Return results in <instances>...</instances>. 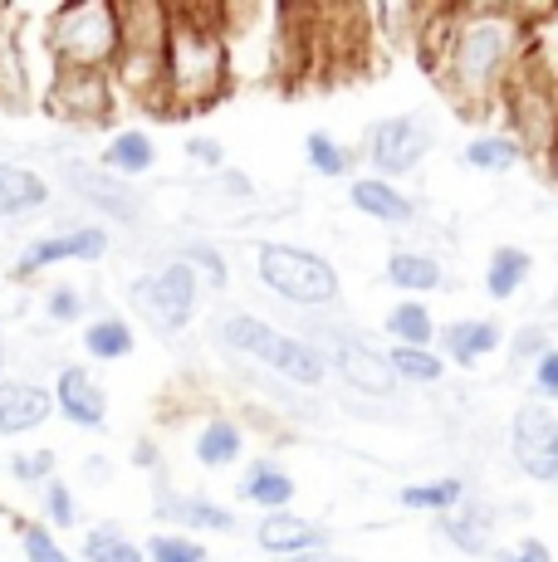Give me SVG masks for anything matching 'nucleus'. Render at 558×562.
Instances as JSON below:
<instances>
[{"label":"nucleus","instance_id":"1","mask_svg":"<svg viewBox=\"0 0 558 562\" xmlns=\"http://www.w3.org/2000/svg\"><path fill=\"white\" fill-rule=\"evenodd\" d=\"M529 15L514 5H450L426 10L412 54L446 99L476 117L500 108L510 79L529 59Z\"/></svg>","mask_w":558,"mask_h":562},{"label":"nucleus","instance_id":"2","mask_svg":"<svg viewBox=\"0 0 558 562\" xmlns=\"http://www.w3.org/2000/svg\"><path fill=\"white\" fill-rule=\"evenodd\" d=\"M231 49H225L221 5H171L167 69H163V117L207 113L231 93Z\"/></svg>","mask_w":558,"mask_h":562},{"label":"nucleus","instance_id":"3","mask_svg":"<svg viewBox=\"0 0 558 562\" xmlns=\"http://www.w3.org/2000/svg\"><path fill=\"white\" fill-rule=\"evenodd\" d=\"M211 333H216L221 352L255 362L260 372L279 376L284 386L319 392V386L328 382V358L319 352V342H309L304 333L275 328V323H265L260 313H221Z\"/></svg>","mask_w":558,"mask_h":562},{"label":"nucleus","instance_id":"4","mask_svg":"<svg viewBox=\"0 0 558 562\" xmlns=\"http://www.w3.org/2000/svg\"><path fill=\"white\" fill-rule=\"evenodd\" d=\"M123 15V49L113 59V89L118 99H133L137 108L163 113V69H167V35H171V5L137 0L118 5Z\"/></svg>","mask_w":558,"mask_h":562},{"label":"nucleus","instance_id":"5","mask_svg":"<svg viewBox=\"0 0 558 562\" xmlns=\"http://www.w3.org/2000/svg\"><path fill=\"white\" fill-rule=\"evenodd\" d=\"M45 49L55 69H113L123 49V15L113 0H74L45 15Z\"/></svg>","mask_w":558,"mask_h":562},{"label":"nucleus","instance_id":"6","mask_svg":"<svg viewBox=\"0 0 558 562\" xmlns=\"http://www.w3.org/2000/svg\"><path fill=\"white\" fill-rule=\"evenodd\" d=\"M255 279L294 308H334L343 299L338 269L319 250H304V245L260 240L255 245Z\"/></svg>","mask_w":558,"mask_h":562},{"label":"nucleus","instance_id":"7","mask_svg":"<svg viewBox=\"0 0 558 562\" xmlns=\"http://www.w3.org/2000/svg\"><path fill=\"white\" fill-rule=\"evenodd\" d=\"M500 113H504V133L524 147L529 161L558 157V83L544 74V64L534 59V54L510 79V89H504V99H500Z\"/></svg>","mask_w":558,"mask_h":562},{"label":"nucleus","instance_id":"8","mask_svg":"<svg viewBox=\"0 0 558 562\" xmlns=\"http://www.w3.org/2000/svg\"><path fill=\"white\" fill-rule=\"evenodd\" d=\"M201 289L207 284L197 279V269L181 265V259H167V265L147 269V274H137L133 284H127V304H133V313L153 333L177 338V333H187L191 323H197Z\"/></svg>","mask_w":558,"mask_h":562},{"label":"nucleus","instance_id":"9","mask_svg":"<svg viewBox=\"0 0 558 562\" xmlns=\"http://www.w3.org/2000/svg\"><path fill=\"white\" fill-rule=\"evenodd\" d=\"M304 338L319 342V352L328 358V372H338L348 392L372 396V402H392L402 392V382H397V372L388 362V348H378L368 333L343 328V323H319Z\"/></svg>","mask_w":558,"mask_h":562},{"label":"nucleus","instance_id":"10","mask_svg":"<svg viewBox=\"0 0 558 562\" xmlns=\"http://www.w3.org/2000/svg\"><path fill=\"white\" fill-rule=\"evenodd\" d=\"M45 113L69 127H103L118 113V89L109 69H55L45 79Z\"/></svg>","mask_w":558,"mask_h":562},{"label":"nucleus","instance_id":"11","mask_svg":"<svg viewBox=\"0 0 558 562\" xmlns=\"http://www.w3.org/2000/svg\"><path fill=\"white\" fill-rule=\"evenodd\" d=\"M436 147V127L426 123L422 113H397L382 117V123L368 127V143H362V157H368L372 177H412Z\"/></svg>","mask_w":558,"mask_h":562},{"label":"nucleus","instance_id":"12","mask_svg":"<svg viewBox=\"0 0 558 562\" xmlns=\"http://www.w3.org/2000/svg\"><path fill=\"white\" fill-rule=\"evenodd\" d=\"M113 250L109 225H64V231H45L20 250L10 279H35L55 265H99Z\"/></svg>","mask_w":558,"mask_h":562},{"label":"nucleus","instance_id":"13","mask_svg":"<svg viewBox=\"0 0 558 562\" xmlns=\"http://www.w3.org/2000/svg\"><path fill=\"white\" fill-rule=\"evenodd\" d=\"M510 460L524 480L558 484V416L549 402H524L510 416Z\"/></svg>","mask_w":558,"mask_h":562},{"label":"nucleus","instance_id":"14","mask_svg":"<svg viewBox=\"0 0 558 562\" xmlns=\"http://www.w3.org/2000/svg\"><path fill=\"white\" fill-rule=\"evenodd\" d=\"M64 181L83 205H93L99 215H109L113 225H137L143 221V196H137L127 181L109 177L103 167H89V161H64Z\"/></svg>","mask_w":558,"mask_h":562},{"label":"nucleus","instance_id":"15","mask_svg":"<svg viewBox=\"0 0 558 562\" xmlns=\"http://www.w3.org/2000/svg\"><path fill=\"white\" fill-rule=\"evenodd\" d=\"M55 411L69 426H79V430H103L109 426V392H103V382L89 372V367H74V362H64L59 372H55Z\"/></svg>","mask_w":558,"mask_h":562},{"label":"nucleus","instance_id":"16","mask_svg":"<svg viewBox=\"0 0 558 562\" xmlns=\"http://www.w3.org/2000/svg\"><path fill=\"white\" fill-rule=\"evenodd\" d=\"M255 548L275 562L289 558H309V553H328V528L314 524V518L284 509V514H260L255 524Z\"/></svg>","mask_w":558,"mask_h":562},{"label":"nucleus","instance_id":"17","mask_svg":"<svg viewBox=\"0 0 558 562\" xmlns=\"http://www.w3.org/2000/svg\"><path fill=\"white\" fill-rule=\"evenodd\" d=\"M55 416V392L30 376H0V436L15 440L40 430L45 420Z\"/></svg>","mask_w":558,"mask_h":562},{"label":"nucleus","instance_id":"18","mask_svg":"<svg viewBox=\"0 0 558 562\" xmlns=\"http://www.w3.org/2000/svg\"><path fill=\"white\" fill-rule=\"evenodd\" d=\"M157 514H163L167 524H177V533H191V538L235 533V528H241V514L225 509V504H216V499H207V494H171V490H163L157 494Z\"/></svg>","mask_w":558,"mask_h":562},{"label":"nucleus","instance_id":"19","mask_svg":"<svg viewBox=\"0 0 558 562\" xmlns=\"http://www.w3.org/2000/svg\"><path fill=\"white\" fill-rule=\"evenodd\" d=\"M504 342V328L495 318H450L442 333H436V352L450 362V367H480L490 352H500Z\"/></svg>","mask_w":558,"mask_h":562},{"label":"nucleus","instance_id":"20","mask_svg":"<svg viewBox=\"0 0 558 562\" xmlns=\"http://www.w3.org/2000/svg\"><path fill=\"white\" fill-rule=\"evenodd\" d=\"M348 205L358 215H368V221H378V225H412L416 221V201L406 196L397 181L372 177V171L348 181Z\"/></svg>","mask_w":558,"mask_h":562},{"label":"nucleus","instance_id":"21","mask_svg":"<svg viewBox=\"0 0 558 562\" xmlns=\"http://www.w3.org/2000/svg\"><path fill=\"white\" fill-rule=\"evenodd\" d=\"M49 201H55V187H49L45 171L20 167V161H0V225L25 221V215L45 211Z\"/></svg>","mask_w":558,"mask_h":562},{"label":"nucleus","instance_id":"22","mask_svg":"<svg viewBox=\"0 0 558 562\" xmlns=\"http://www.w3.org/2000/svg\"><path fill=\"white\" fill-rule=\"evenodd\" d=\"M436 528H442V538H446V543H456L460 553L486 558V553H495L500 514L490 509V504H480V499H466L460 509H450V514L436 518Z\"/></svg>","mask_w":558,"mask_h":562},{"label":"nucleus","instance_id":"23","mask_svg":"<svg viewBox=\"0 0 558 562\" xmlns=\"http://www.w3.org/2000/svg\"><path fill=\"white\" fill-rule=\"evenodd\" d=\"M235 494H241L245 504H255L260 514H284L289 504H294L299 484H294V474H289L279 460H255L250 470H241Z\"/></svg>","mask_w":558,"mask_h":562},{"label":"nucleus","instance_id":"24","mask_svg":"<svg viewBox=\"0 0 558 562\" xmlns=\"http://www.w3.org/2000/svg\"><path fill=\"white\" fill-rule=\"evenodd\" d=\"M99 167L109 171V177H118V181L147 177V171L157 167V143H153V133H143V127H118L109 143H103Z\"/></svg>","mask_w":558,"mask_h":562},{"label":"nucleus","instance_id":"25","mask_svg":"<svg viewBox=\"0 0 558 562\" xmlns=\"http://www.w3.org/2000/svg\"><path fill=\"white\" fill-rule=\"evenodd\" d=\"M30 99V54L20 49V15L0 5V103Z\"/></svg>","mask_w":558,"mask_h":562},{"label":"nucleus","instance_id":"26","mask_svg":"<svg viewBox=\"0 0 558 562\" xmlns=\"http://www.w3.org/2000/svg\"><path fill=\"white\" fill-rule=\"evenodd\" d=\"M191 456H197L201 470H231L245 456V426L231 416H211L191 440Z\"/></svg>","mask_w":558,"mask_h":562},{"label":"nucleus","instance_id":"27","mask_svg":"<svg viewBox=\"0 0 558 562\" xmlns=\"http://www.w3.org/2000/svg\"><path fill=\"white\" fill-rule=\"evenodd\" d=\"M382 279H388L397 294L422 299V294H436V289L446 284V269H442V259L426 255V250H392L388 255V274Z\"/></svg>","mask_w":558,"mask_h":562},{"label":"nucleus","instance_id":"28","mask_svg":"<svg viewBox=\"0 0 558 562\" xmlns=\"http://www.w3.org/2000/svg\"><path fill=\"white\" fill-rule=\"evenodd\" d=\"M79 342L93 362H123L137 352V333L123 313H99V318H89L79 333Z\"/></svg>","mask_w":558,"mask_h":562},{"label":"nucleus","instance_id":"29","mask_svg":"<svg viewBox=\"0 0 558 562\" xmlns=\"http://www.w3.org/2000/svg\"><path fill=\"white\" fill-rule=\"evenodd\" d=\"M529 274H534L529 250H520V245H495L490 259H486V294L495 299V304H510V299L524 294Z\"/></svg>","mask_w":558,"mask_h":562},{"label":"nucleus","instance_id":"30","mask_svg":"<svg viewBox=\"0 0 558 562\" xmlns=\"http://www.w3.org/2000/svg\"><path fill=\"white\" fill-rule=\"evenodd\" d=\"M460 161H466L470 171H480V177H504V171H514L524 157V147L514 143L504 127H495V133H476L466 147H460Z\"/></svg>","mask_w":558,"mask_h":562},{"label":"nucleus","instance_id":"31","mask_svg":"<svg viewBox=\"0 0 558 562\" xmlns=\"http://www.w3.org/2000/svg\"><path fill=\"white\" fill-rule=\"evenodd\" d=\"M397 504L412 514H450L466 504V480L460 474H442V480H416V484H402L397 490Z\"/></svg>","mask_w":558,"mask_h":562},{"label":"nucleus","instance_id":"32","mask_svg":"<svg viewBox=\"0 0 558 562\" xmlns=\"http://www.w3.org/2000/svg\"><path fill=\"white\" fill-rule=\"evenodd\" d=\"M382 328H388L392 348H436V318L432 308L422 304V299H402V304L388 308V318H382Z\"/></svg>","mask_w":558,"mask_h":562},{"label":"nucleus","instance_id":"33","mask_svg":"<svg viewBox=\"0 0 558 562\" xmlns=\"http://www.w3.org/2000/svg\"><path fill=\"white\" fill-rule=\"evenodd\" d=\"M79 562H147V553L118 524H93L79 538Z\"/></svg>","mask_w":558,"mask_h":562},{"label":"nucleus","instance_id":"34","mask_svg":"<svg viewBox=\"0 0 558 562\" xmlns=\"http://www.w3.org/2000/svg\"><path fill=\"white\" fill-rule=\"evenodd\" d=\"M304 161H309V171L314 177H324V181H338V177H348L353 171V147L348 143H338L334 133H324V127H314V133L304 137Z\"/></svg>","mask_w":558,"mask_h":562},{"label":"nucleus","instance_id":"35","mask_svg":"<svg viewBox=\"0 0 558 562\" xmlns=\"http://www.w3.org/2000/svg\"><path fill=\"white\" fill-rule=\"evenodd\" d=\"M388 362L402 386H436L446 376V358L436 348H388Z\"/></svg>","mask_w":558,"mask_h":562},{"label":"nucleus","instance_id":"36","mask_svg":"<svg viewBox=\"0 0 558 562\" xmlns=\"http://www.w3.org/2000/svg\"><path fill=\"white\" fill-rule=\"evenodd\" d=\"M15 533H20V553H25V562H79L55 538V528L40 524V518H15Z\"/></svg>","mask_w":558,"mask_h":562},{"label":"nucleus","instance_id":"37","mask_svg":"<svg viewBox=\"0 0 558 562\" xmlns=\"http://www.w3.org/2000/svg\"><path fill=\"white\" fill-rule=\"evenodd\" d=\"M143 553H147V562H211V548L191 533H177V528L153 533L143 543Z\"/></svg>","mask_w":558,"mask_h":562},{"label":"nucleus","instance_id":"38","mask_svg":"<svg viewBox=\"0 0 558 562\" xmlns=\"http://www.w3.org/2000/svg\"><path fill=\"white\" fill-rule=\"evenodd\" d=\"M171 259H181V265H191L197 269V279L201 284H211V289H225L231 284V265H225V255L216 250V245H207V240H191V245H181Z\"/></svg>","mask_w":558,"mask_h":562},{"label":"nucleus","instance_id":"39","mask_svg":"<svg viewBox=\"0 0 558 562\" xmlns=\"http://www.w3.org/2000/svg\"><path fill=\"white\" fill-rule=\"evenodd\" d=\"M40 524H49V528L79 524V499H74V490L64 480H49L45 490H40Z\"/></svg>","mask_w":558,"mask_h":562},{"label":"nucleus","instance_id":"40","mask_svg":"<svg viewBox=\"0 0 558 562\" xmlns=\"http://www.w3.org/2000/svg\"><path fill=\"white\" fill-rule=\"evenodd\" d=\"M83 313H89V294L74 284H55L45 294V318L55 323V328H74V323H83Z\"/></svg>","mask_w":558,"mask_h":562},{"label":"nucleus","instance_id":"41","mask_svg":"<svg viewBox=\"0 0 558 562\" xmlns=\"http://www.w3.org/2000/svg\"><path fill=\"white\" fill-rule=\"evenodd\" d=\"M10 480L15 484H30V490H45L49 480H55V450H20V456H10Z\"/></svg>","mask_w":558,"mask_h":562},{"label":"nucleus","instance_id":"42","mask_svg":"<svg viewBox=\"0 0 558 562\" xmlns=\"http://www.w3.org/2000/svg\"><path fill=\"white\" fill-rule=\"evenodd\" d=\"M187 161H191L197 171H211V177H221V171H225V147H221V137L191 133V137H187Z\"/></svg>","mask_w":558,"mask_h":562},{"label":"nucleus","instance_id":"43","mask_svg":"<svg viewBox=\"0 0 558 562\" xmlns=\"http://www.w3.org/2000/svg\"><path fill=\"white\" fill-rule=\"evenodd\" d=\"M549 348H554V342H549V333H544L539 323H524V328L510 338V358L514 362H539Z\"/></svg>","mask_w":558,"mask_h":562},{"label":"nucleus","instance_id":"44","mask_svg":"<svg viewBox=\"0 0 558 562\" xmlns=\"http://www.w3.org/2000/svg\"><path fill=\"white\" fill-rule=\"evenodd\" d=\"M529 386H534V402H558V348H549L539 362H534Z\"/></svg>","mask_w":558,"mask_h":562},{"label":"nucleus","instance_id":"45","mask_svg":"<svg viewBox=\"0 0 558 562\" xmlns=\"http://www.w3.org/2000/svg\"><path fill=\"white\" fill-rule=\"evenodd\" d=\"M216 191H221L225 205H250V201H255L250 177H245V171H231V167H225L221 177H216Z\"/></svg>","mask_w":558,"mask_h":562},{"label":"nucleus","instance_id":"46","mask_svg":"<svg viewBox=\"0 0 558 562\" xmlns=\"http://www.w3.org/2000/svg\"><path fill=\"white\" fill-rule=\"evenodd\" d=\"M510 558L514 562H554V553H549V543H544V538H520V543L510 548Z\"/></svg>","mask_w":558,"mask_h":562},{"label":"nucleus","instance_id":"47","mask_svg":"<svg viewBox=\"0 0 558 562\" xmlns=\"http://www.w3.org/2000/svg\"><path fill=\"white\" fill-rule=\"evenodd\" d=\"M109 470H113V464L103 460V456H89V460H83V480H89V484H103V480H109Z\"/></svg>","mask_w":558,"mask_h":562},{"label":"nucleus","instance_id":"48","mask_svg":"<svg viewBox=\"0 0 558 562\" xmlns=\"http://www.w3.org/2000/svg\"><path fill=\"white\" fill-rule=\"evenodd\" d=\"M133 460H137V464H157V446H147V440H137V446H133Z\"/></svg>","mask_w":558,"mask_h":562},{"label":"nucleus","instance_id":"49","mask_svg":"<svg viewBox=\"0 0 558 562\" xmlns=\"http://www.w3.org/2000/svg\"><path fill=\"white\" fill-rule=\"evenodd\" d=\"M289 562H334V553H309V558H289Z\"/></svg>","mask_w":558,"mask_h":562},{"label":"nucleus","instance_id":"50","mask_svg":"<svg viewBox=\"0 0 558 562\" xmlns=\"http://www.w3.org/2000/svg\"><path fill=\"white\" fill-rule=\"evenodd\" d=\"M0 376H5V338H0Z\"/></svg>","mask_w":558,"mask_h":562}]
</instances>
